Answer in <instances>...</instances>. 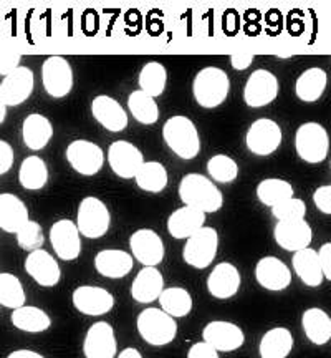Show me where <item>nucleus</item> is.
I'll list each match as a JSON object with an SVG mask.
<instances>
[{
	"label": "nucleus",
	"instance_id": "obj_11",
	"mask_svg": "<svg viewBox=\"0 0 331 358\" xmlns=\"http://www.w3.org/2000/svg\"><path fill=\"white\" fill-rule=\"evenodd\" d=\"M66 161L82 176H95L105 164V155L93 141L75 140L66 148Z\"/></svg>",
	"mask_w": 331,
	"mask_h": 358
},
{
	"label": "nucleus",
	"instance_id": "obj_32",
	"mask_svg": "<svg viewBox=\"0 0 331 358\" xmlns=\"http://www.w3.org/2000/svg\"><path fill=\"white\" fill-rule=\"evenodd\" d=\"M326 83H328V75L323 69L313 66L303 71L297 78L295 83V93H297L298 100L305 103H315L323 96Z\"/></svg>",
	"mask_w": 331,
	"mask_h": 358
},
{
	"label": "nucleus",
	"instance_id": "obj_35",
	"mask_svg": "<svg viewBox=\"0 0 331 358\" xmlns=\"http://www.w3.org/2000/svg\"><path fill=\"white\" fill-rule=\"evenodd\" d=\"M19 182L29 191H38L48 182L47 163L40 156H29L22 161L19 169Z\"/></svg>",
	"mask_w": 331,
	"mask_h": 358
},
{
	"label": "nucleus",
	"instance_id": "obj_41",
	"mask_svg": "<svg viewBox=\"0 0 331 358\" xmlns=\"http://www.w3.org/2000/svg\"><path fill=\"white\" fill-rule=\"evenodd\" d=\"M207 173L221 185H229L239 176V164L227 155H216L207 161Z\"/></svg>",
	"mask_w": 331,
	"mask_h": 358
},
{
	"label": "nucleus",
	"instance_id": "obj_18",
	"mask_svg": "<svg viewBox=\"0 0 331 358\" xmlns=\"http://www.w3.org/2000/svg\"><path fill=\"white\" fill-rule=\"evenodd\" d=\"M275 243L288 252H298L310 248L313 241V229L307 219L295 221H279L274 229Z\"/></svg>",
	"mask_w": 331,
	"mask_h": 358
},
{
	"label": "nucleus",
	"instance_id": "obj_33",
	"mask_svg": "<svg viewBox=\"0 0 331 358\" xmlns=\"http://www.w3.org/2000/svg\"><path fill=\"white\" fill-rule=\"evenodd\" d=\"M12 325L25 334H43L50 329L52 319L47 312L34 306H24L12 310Z\"/></svg>",
	"mask_w": 331,
	"mask_h": 358
},
{
	"label": "nucleus",
	"instance_id": "obj_50",
	"mask_svg": "<svg viewBox=\"0 0 331 358\" xmlns=\"http://www.w3.org/2000/svg\"><path fill=\"white\" fill-rule=\"evenodd\" d=\"M6 358H47V357H43L42 353H38V352L27 350V348H22V350L10 352Z\"/></svg>",
	"mask_w": 331,
	"mask_h": 358
},
{
	"label": "nucleus",
	"instance_id": "obj_25",
	"mask_svg": "<svg viewBox=\"0 0 331 358\" xmlns=\"http://www.w3.org/2000/svg\"><path fill=\"white\" fill-rule=\"evenodd\" d=\"M164 290V277L156 267H142L131 284V297L138 303H153Z\"/></svg>",
	"mask_w": 331,
	"mask_h": 358
},
{
	"label": "nucleus",
	"instance_id": "obj_31",
	"mask_svg": "<svg viewBox=\"0 0 331 358\" xmlns=\"http://www.w3.org/2000/svg\"><path fill=\"white\" fill-rule=\"evenodd\" d=\"M293 335L288 329L275 327L263 334L258 343L260 358H287L293 350Z\"/></svg>",
	"mask_w": 331,
	"mask_h": 358
},
{
	"label": "nucleus",
	"instance_id": "obj_12",
	"mask_svg": "<svg viewBox=\"0 0 331 358\" xmlns=\"http://www.w3.org/2000/svg\"><path fill=\"white\" fill-rule=\"evenodd\" d=\"M48 237H50L53 252L61 261H75L82 254V234H80L77 222L70 221V219H60L50 227Z\"/></svg>",
	"mask_w": 331,
	"mask_h": 358
},
{
	"label": "nucleus",
	"instance_id": "obj_51",
	"mask_svg": "<svg viewBox=\"0 0 331 358\" xmlns=\"http://www.w3.org/2000/svg\"><path fill=\"white\" fill-rule=\"evenodd\" d=\"M118 358H142V355L140 353V350L134 347H128L124 348V350L119 353Z\"/></svg>",
	"mask_w": 331,
	"mask_h": 358
},
{
	"label": "nucleus",
	"instance_id": "obj_3",
	"mask_svg": "<svg viewBox=\"0 0 331 358\" xmlns=\"http://www.w3.org/2000/svg\"><path fill=\"white\" fill-rule=\"evenodd\" d=\"M230 82L227 73L216 66H207L196 75L192 82V95L199 106L205 110L217 108L229 96Z\"/></svg>",
	"mask_w": 331,
	"mask_h": 358
},
{
	"label": "nucleus",
	"instance_id": "obj_10",
	"mask_svg": "<svg viewBox=\"0 0 331 358\" xmlns=\"http://www.w3.org/2000/svg\"><path fill=\"white\" fill-rule=\"evenodd\" d=\"M279 80L272 71L258 69L250 75L244 88V101L249 108H263L279 96Z\"/></svg>",
	"mask_w": 331,
	"mask_h": 358
},
{
	"label": "nucleus",
	"instance_id": "obj_49",
	"mask_svg": "<svg viewBox=\"0 0 331 358\" xmlns=\"http://www.w3.org/2000/svg\"><path fill=\"white\" fill-rule=\"evenodd\" d=\"M252 62H253L252 53L244 52V53H234V55H230V65L239 71L247 70L249 66L252 65Z\"/></svg>",
	"mask_w": 331,
	"mask_h": 358
},
{
	"label": "nucleus",
	"instance_id": "obj_46",
	"mask_svg": "<svg viewBox=\"0 0 331 358\" xmlns=\"http://www.w3.org/2000/svg\"><path fill=\"white\" fill-rule=\"evenodd\" d=\"M187 358H221L219 352L214 347H210L207 342L194 343L187 352Z\"/></svg>",
	"mask_w": 331,
	"mask_h": 358
},
{
	"label": "nucleus",
	"instance_id": "obj_42",
	"mask_svg": "<svg viewBox=\"0 0 331 358\" xmlns=\"http://www.w3.org/2000/svg\"><path fill=\"white\" fill-rule=\"evenodd\" d=\"M17 243H19L20 248L27 250V252H34V250L42 249V245L45 243L42 226H40L37 221H32V219H30V221L17 232Z\"/></svg>",
	"mask_w": 331,
	"mask_h": 358
},
{
	"label": "nucleus",
	"instance_id": "obj_43",
	"mask_svg": "<svg viewBox=\"0 0 331 358\" xmlns=\"http://www.w3.org/2000/svg\"><path fill=\"white\" fill-rule=\"evenodd\" d=\"M272 216L277 221H295V219H305L307 216V204L302 199L292 198L285 203H281L275 208H272Z\"/></svg>",
	"mask_w": 331,
	"mask_h": 358
},
{
	"label": "nucleus",
	"instance_id": "obj_7",
	"mask_svg": "<svg viewBox=\"0 0 331 358\" xmlns=\"http://www.w3.org/2000/svg\"><path fill=\"white\" fill-rule=\"evenodd\" d=\"M219 250V234L214 227L204 226L186 241L182 257L187 266L194 268H205L214 262Z\"/></svg>",
	"mask_w": 331,
	"mask_h": 358
},
{
	"label": "nucleus",
	"instance_id": "obj_39",
	"mask_svg": "<svg viewBox=\"0 0 331 358\" xmlns=\"http://www.w3.org/2000/svg\"><path fill=\"white\" fill-rule=\"evenodd\" d=\"M128 108L138 123L154 124L159 120V106L153 96L146 95L141 90L133 92L128 98Z\"/></svg>",
	"mask_w": 331,
	"mask_h": 358
},
{
	"label": "nucleus",
	"instance_id": "obj_36",
	"mask_svg": "<svg viewBox=\"0 0 331 358\" xmlns=\"http://www.w3.org/2000/svg\"><path fill=\"white\" fill-rule=\"evenodd\" d=\"M159 306L172 319H184L192 312V295L182 287H168L159 295Z\"/></svg>",
	"mask_w": 331,
	"mask_h": 358
},
{
	"label": "nucleus",
	"instance_id": "obj_5",
	"mask_svg": "<svg viewBox=\"0 0 331 358\" xmlns=\"http://www.w3.org/2000/svg\"><path fill=\"white\" fill-rule=\"evenodd\" d=\"M295 148H297L300 159L308 164H318L328 156V131L323 124L315 122L300 124L297 133H295Z\"/></svg>",
	"mask_w": 331,
	"mask_h": 358
},
{
	"label": "nucleus",
	"instance_id": "obj_19",
	"mask_svg": "<svg viewBox=\"0 0 331 358\" xmlns=\"http://www.w3.org/2000/svg\"><path fill=\"white\" fill-rule=\"evenodd\" d=\"M35 88L34 71L27 66H19L3 77L0 83V96L7 106H19L29 100Z\"/></svg>",
	"mask_w": 331,
	"mask_h": 358
},
{
	"label": "nucleus",
	"instance_id": "obj_37",
	"mask_svg": "<svg viewBox=\"0 0 331 358\" xmlns=\"http://www.w3.org/2000/svg\"><path fill=\"white\" fill-rule=\"evenodd\" d=\"M134 179L140 189L158 194L168 186V171L159 161H145Z\"/></svg>",
	"mask_w": 331,
	"mask_h": 358
},
{
	"label": "nucleus",
	"instance_id": "obj_44",
	"mask_svg": "<svg viewBox=\"0 0 331 358\" xmlns=\"http://www.w3.org/2000/svg\"><path fill=\"white\" fill-rule=\"evenodd\" d=\"M313 203L320 213L331 216V185L320 186L318 189L313 192Z\"/></svg>",
	"mask_w": 331,
	"mask_h": 358
},
{
	"label": "nucleus",
	"instance_id": "obj_40",
	"mask_svg": "<svg viewBox=\"0 0 331 358\" xmlns=\"http://www.w3.org/2000/svg\"><path fill=\"white\" fill-rule=\"evenodd\" d=\"M25 290L20 279L10 272L0 274V307H7L10 310L25 306Z\"/></svg>",
	"mask_w": 331,
	"mask_h": 358
},
{
	"label": "nucleus",
	"instance_id": "obj_53",
	"mask_svg": "<svg viewBox=\"0 0 331 358\" xmlns=\"http://www.w3.org/2000/svg\"><path fill=\"white\" fill-rule=\"evenodd\" d=\"M330 171H331V161H330Z\"/></svg>",
	"mask_w": 331,
	"mask_h": 358
},
{
	"label": "nucleus",
	"instance_id": "obj_47",
	"mask_svg": "<svg viewBox=\"0 0 331 358\" xmlns=\"http://www.w3.org/2000/svg\"><path fill=\"white\" fill-rule=\"evenodd\" d=\"M13 158H15V155H13L12 146L7 141L0 140V174L10 171L13 166Z\"/></svg>",
	"mask_w": 331,
	"mask_h": 358
},
{
	"label": "nucleus",
	"instance_id": "obj_30",
	"mask_svg": "<svg viewBox=\"0 0 331 358\" xmlns=\"http://www.w3.org/2000/svg\"><path fill=\"white\" fill-rule=\"evenodd\" d=\"M302 327L313 345H326L331 340V319L323 308H307L302 315Z\"/></svg>",
	"mask_w": 331,
	"mask_h": 358
},
{
	"label": "nucleus",
	"instance_id": "obj_52",
	"mask_svg": "<svg viewBox=\"0 0 331 358\" xmlns=\"http://www.w3.org/2000/svg\"><path fill=\"white\" fill-rule=\"evenodd\" d=\"M6 116H7V105L3 101V98L0 96V124L6 122Z\"/></svg>",
	"mask_w": 331,
	"mask_h": 358
},
{
	"label": "nucleus",
	"instance_id": "obj_8",
	"mask_svg": "<svg viewBox=\"0 0 331 358\" xmlns=\"http://www.w3.org/2000/svg\"><path fill=\"white\" fill-rule=\"evenodd\" d=\"M281 128L270 118H258L245 134V146L255 156H270L281 145Z\"/></svg>",
	"mask_w": 331,
	"mask_h": 358
},
{
	"label": "nucleus",
	"instance_id": "obj_34",
	"mask_svg": "<svg viewBox=\"0 0 331 358\" xmlns=\"http://www.w3.org/2000/svg\"><path fill=\"white\" fill-rule=\"evenodd\" d=\"M257 198L267 208H275L285 201L295 198V189L288 181L279 178H267L258 182Z\"/></svg>",
	"mask_w": 331,
	"mask_h": 358
},
{
	"label": "nucleus",
	"instance_id": "obj_38",
	"mask_svg": "<svg viewBox=\"0 0 331 358\" xmlns=\"http://www.w3.org/2000/svg\"><path fill=\"white\" fill-rule=\"evenodd\" d=\"M140 90L149 96H161L168 85V70L159 62H147L140 71Z\"/></svg>",
	"mask_w": 331,
	"mask_h": 358
},
{
	"label": "nucleus",
	"instance_id": "obj_45",
	"mask_svg": "<svg viewBox=\"0 0 331 358\" xmlns=\"http://www.w3.org/2000/svg\"><path fill=\"white\" fill-rule=\"evenodd\" d=\"M20 55L15 52H0V73L7 77L13 70L19 69Z\"/></svg>",
	"mask_w": 331,
	"mask_h": 358
},
{
	"label": "nucleus",
	"instance_id": "obj_14",
	"mask_svg": "<svg viewBox=\"0 0 331 358\" xmlns=\"http://www.w3.org/2000/svg\"><path fill=\"white\" fill-rule=\"evenodd\" d=\"M73 307L88 317H101L113 310L115 297L108 290L96 285H80L71 295Z\"/></svg>",
	"mask_w": 331,
	"mask_h": 358
},
{
	"label": "nucleus",
	"instance_id": "obj_48",
	"mask_svg": "<svg viewBox=\"0 0 331 358\" xmlns=\"http://www.w3.org/2000/svg\"><path fill=\"white\" fill-rule=\"evenodd\" d=\"M316 252H318L323 277L326 280L331 282V243H325L320 248V250H316Z\"/></svg>",
	"mask_w": 331,
	"mask_h": 358
},
{
	"label": "nucleus",
	"instance_id": "obj_16",
	"mask_svg": "<svg viewBox=\"0 0 331 358\" xmlns=\"http://www.w3.org/2000/svg\"><path fill=\"white\" fill-rule=\"evenodd\" d=\"M203 338L217 352L229 353L239 350L244 345L245 334L239 325L232 322L212 320L204 327Z\"/></svg>",
	"mask_w": 331,
	"mask_h": 358
},
{
	"label": "nucleus",
	"instance_id": "obj_2",
	"mask_svg": "<svg viewBox=\"0 0 331 358\" xmlns=\"http://www.w3.org/2000/svg\"><path fill=\"white\" fill-rule=\"evenodd\" d=\"M166 145L181 159H194L200 151V138L198 127L187 116H171L163 127Z\"/></svg>",
	"mask_w": 331,
	"mask_h": 358
},
{
	"label": "nucleus",
	"instance_id": "obj_26",
	"mask_svg": "<svg viewBox=\"0 0 331 358\" xmlns=\"http://www.w3.org/2000/svg\"><path fill=\"white\" fill-rule=\"evenodd\" d=\"M29 221V209L24 201L12 192H2L0 194V229L8 234H17Z\"/></svg>",
	"mask_w": 331,
	"mask_h": 358
},
{
	"label": "nucleus",
	"instance_id": "obj_17",
	"mask_svg": "<svg viewBox=\"0 0 331 358\" xmlns=\"http://www.w3.org/2000/svg\"><path fill=\"white\" fill-rule=\"evenodd\" d=\"M116 352V334L108 322H96L89 327L83 340L84 358H115Z\"/></svg>",
	"mask_w": 331,
	"mask_h": 358
},
{
	"label": "nucleus",
	"instance_id": "obj_9",
	"mask_svg": "<svg viewBox=\"0 0 331 358\" xmlns=\"http://www.w3.org/2000/svg\"><path fill=\"white\" fill-rule=\"evenodd\" d=\"M42 82L47 95L65 98L73 88V69L65 57L52 55L42 65Z\"/></svg>",
	"mask_w": 331,
	"mask_h": 358
},
{
	"label": "nucleus",
	"instance_id": "obj_23",
	"mask_svg": "<svg viewBox=\"0 0 331 358\" xmlns=\"http://www.w3.org/2000/svg\"><path fill=\"white\" fill-rule=\"evenodd\" d=\"M240 272L234 264L221 262L212 268L207 277V290L214 299L227 301L232 299L240 289Z\"/></svg>",
	"mask_w": 331,
	"mask_h": 358
},
{
	"label": "nucleus",
	"instance_id": "obj_24",
	"mask_svg": "<svg viewBox=\"0 0 331 358\" xmlns=\"http://www.w3.org/2000/svg\"><path fill=\"white\" fill-rule=\"evenodd\" d=\"M134 267L131 254L122 249H105L95 256L96 272L106 279H123Z\"/></svg>",
	"mask_w": 331,
	"mask_h": 358
},
{
	"label": "nucleus",
	"instance_id": "obj_13",
	"mask_svg": "<svg viewBox=\"0 0 331 358\" xmlns=\"http://www.w3.org/2000/svg\"><path fill=\"white\" fill-rule=\"evenodd\" d=\"M129 249L133 259L145 267H158L164 261V243L153 229H138L129 237Z\"/></svg>",
	"mask_w": 331,
	"mask_h": 358
},
{
	"label": "nucleus",
	"instance_id": "obj_27",
	"mask_svg": "<svg viewBox=\"0 0 331 358\" xmlns=\"http://www.w3.org/2000/svg\"><path fill=\"white\" fill-rule=\"evenodd\" d=\"M205 224V214L198 209L179 208L168 217V232L174 239L187 241L192 234H196L199 229H203Z\"/></svg>",
	"mask_w": 331,
	"mask_h": 358
},
{
	"label": "nucleus",
	"instance_id": "obj_20",
	"mask_svg": "<svg viewBox=\"0 0 331 358\" xmlns=\"http://www.w3.org/2000/svg\"><path fill=\"white\" fill-rule=\"evenodd\" d=\"M255 279L258 285L270 292H281L292 284V272L279 257L265 256L255 266Z\"/></svg>",
	"mask_w": 331,
	"mask_h": 358
},
{
	"label": "nucleus",
	"instance_id": "obj_21",
	"mask_svg": "<svg viewBox=\"0 0 331 358\" xmlns=\"http://www.w3.org/2000/svg\"><path fill=\"white\" fill-rule=\"evenodd\" d=\"M25 272L42 287H55L61 279V268L57 259L47 250L38 249L29 252L25 259Z\"/></svg>",
	"mask_w": 331,
	"mask_h": 358
},
{
	"label": "nucleus",
	"instance_id": "obj_4",
	"mask_svg": "<svg viewBox=\"0 0 331 358\" xmlns=\"http://www.w3.org/2000/svg\"><path fill=\"white\" fill-rule=\"evenodd\" d=\"M138 332L146 343L153 347H166L177 335V322L163 308L147 307L136 319Z\"/></svg>",
	"mask_w": 331,
	"mask_h": 358
},
{
	"label": "nucleus",
	"instance_id": "obj_22",
	"mask_svg": "<svg viewBox=\"0 0 331 358\" xmlns=\"http://www.w3.org/2000/svg\"><path fill=\"white\" fill-rule=\"evenodd\" d=\"M93 118L111 133H119L128 127V113L118 100L108 95H98L91 101Z\"/></svg>",
	"mask_w": 331,
	"mask_h": 358
},
{
	"label": "nucleus",
	"instance_id": "obj_6",
	"mask_svg": "<svg viewBox=\"0 0 331 358\" xmlns=\"http://www.w3.org/2000/svg\"><path fill=\"white\" fill-rule=\"evenodd\" d=\"M111 214L108 206L100 198L87 196L82 199L77 213V227L82 237L100 239L110 231Z\"/></svg>",
	"mask_w": 331,
	"mask_h": 358
},
{
	"label": "nucleus",
	"instance_id": "obj_1",
	"mask_svg": "<svg viewBox=\"0 0 331 358\" xmlns=\"http://www.w3.org/2000/svg\"><path fill=\"white\" fill-rule=\"evenodd\" d=\"M179 198L184 206L198 209L204 214L221 211L223 204L222 191L216 186V182L199 173H189L181 179Z\"/></svg>",
	"mask_w": 331,
	"mask_h": 358
},
{
	"label": "nucleus",
	"instance_id": "obj_28",
	"mask_svg": "<svg viewBox=\"0 0 331 358\" xmlns=\"http://www.w3.org/2000/svg\"><path fill=\"white\" fill-rule=\"evenodd\" d=\"M292 266L295 274L300 277V280L307 285V287H320L323 284L325 277L321 271L320 257L316 250L307 248L298 252H293Z\"/></svg>",
	"mask_w": 331,
	"mask_h": 358
},
{
	"label": "nucleus",
	"instance_id": "obj_15",
	"mask_svg": "<svg viewBox=\"0 0 331 358\" xmlns=\"http://www.w3.org/2000/svg\"><path fill=\"white\" fill-rule=\"evenodd\" d=\"M108 163L116 176L122 179H134L140 168L145 164V158L140 148L133 143L119 140L111 143L108 148Z\"/></svg>",
	"mask_w": 331,
	"mask_h": 358
},
{
	"label": "nucleus",
	"instance_id": "obj_29",
	"mask_svg": "<svg viewBox=\"0 0 331 358\" xmlns=\"http://www.w3.org/2000/svg\"><path fill=\"white\" fill-rule=\"evenodd\" d=\"M53 136V127L47 116L32 113L24 120L22 124V138L25 146L32 151H40L48 145Z\"/></svg>",
	"mask_w": 331,
	"mask_h": 358
}]
</instances>
